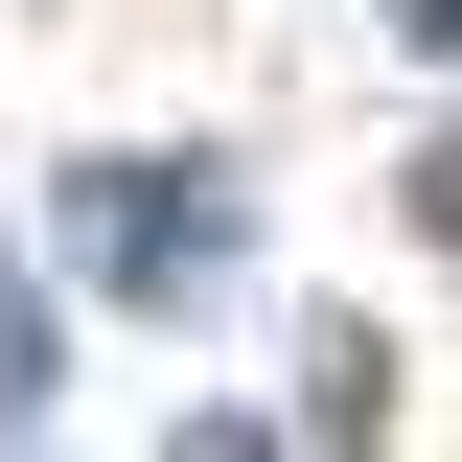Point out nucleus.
<instances>
[{
    "instance_id": "1",
    "label": "nucleus",
    "mask_w": 462,
    "mask_h": 462,
    "mask_svg": "<svg viewBox=\"0 0 462 462\" xmlns=\"http://www.w3.org/2000/svg\"><path fill=\"white\" fill-rule=\"evenodd\" d=\"M69 254L93 278H231V185L208 162H93L69 185Z\"/></svg>"
},
{
    "instance_id": "2",
    "label": "nucleus",
    "mask_w": 462,
    "mask_h": 462,
    "mask_svg": "<svg viewBox=\"0 0 462 462\" xmlns=\"http://www.w3.org/2000/svg\"><path fill=\"white\" fill-rule=\"evenodd\" d=\"M47 346H69V324H47V300H23V278H0V416L47 393Z\"/></svg>"
},
{
    "instance_id": "3",
    "label": "nucleus",
    "mask_w": 462,
    "mask_h": 462,
    "mask_svg": "<svg viewBox=\"0 0 462 462\" xmlns=\"http://www.w3.org/2000/svg\"><path fill=\"white\" fill-rule=\"evenodd\" d=\"M185 462H278V439H254V416H185Z\"/></svg>"
},
{
    "instance_id": "4",
    "label": "nucleus",
    "mask_w": 462,
    "mask_h": 462,
    "mask_svg": "<svg viewBox=\"0 0 462 462\" xmlns=\"http://www.w3.org/2000/svg\"><path fill=\"white\" fill-rule=\"evenodd\" d=\"M416 208H439V231H462V139H439V162H416Z\"/></svg>"
},
{
    "instance_id": "5",
    "label": "nucleus",
    "mask_w": 462,
    "mask_h": 462,
    "mask_svg": "<svg viewBox=\"0 0 462 462\" xmlns=\"http://www.w3.org/2000/svg\"><path fill=\"white\" fill-rule=\"evenodd\" d=\"M393 23H416V47H462V0H393Z\"/></svg>"
}]
</instances>
